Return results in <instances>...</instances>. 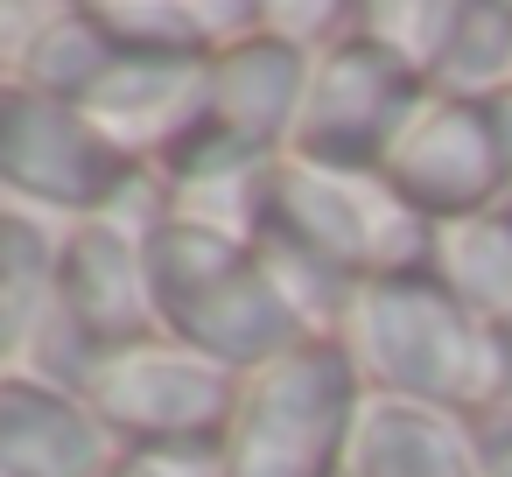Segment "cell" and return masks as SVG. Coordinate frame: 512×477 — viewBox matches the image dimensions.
Segmentation results:
<instances>
[{"mask_svg": "<svg viewBox=\"0 0 512 477\" xmlns=\"http://www.w3.org/2000/svg\"><path fill=\"white\" fill-rule=\"evenodd\" d=\"M435 274L484 323H512V197L435 232Z\"/></svg>", "mask_w": 512, "mask_h": 477, "instance_id": "cell-14", "label": "cell"}, {"mask_svg": "<svg viewBox=\"0 0 512 477\" xmlns=\"http://www.w3.org/2000/svg\"><path fill=\"white\" fill-rule=\"evenodd\" d=\"M456 15L463 0H372V8H358V36L372 50H386L400 71H414L421 85H435L442 57H449V36H456Z\"/></svg>", "mask_w": 512, "mask_h": 477, "instance_id": "cell-17", "label": "cell"}, {"mask_svg": "<svg viewBox=\"0 0 512 477\" xmlns=\"http://www.w3.org/2000/svg\"><path fill=\"white\" fill-rule=\"evenodd\" d=\"M337 344L351 351L365 393L442 407L456 421H470V414L505 400L498 330L484 316H470L435 267L365 281L351 316H344V330H337Z\"/></svg>", "mask_w": 512, "mask_h": 477, "instance_id": "cell-1", "label": "cell"}, {"mask_svg": "<svg viewBox=\"0 0 512 477\" xmlns=\"http://www.w3.org/2000/svg\"><path fill=\"white\" fill-rule=\"evenodd\" d=\"M57 232L36 211L0 204V372H15L57 309Z\"/></svg>", "mask_w": 512, "mask_h": 477, "instance_id": "cell-13", "label": "cell"}, {"mask_svg": "<svg viewBox=\"0 0 512 477\" xmlns=\"http://www.w3.org/2000/svg\"><path fill=\"white\" fill-rule=\"evenodd\" d=\"M379 183L421 225H463L512 197V99H449L428 92L400 127Z\"/></svg>", "mask_w": 512, "mask_h": 477, "instance_id": "cell-6", "label": "cell"}, {"mask_svg": "<svg viewBox=\"0 0 512 477\" xmlns=\"http://www.w3.org/2000/svg\"><path fill=\"white\" fill-rule=\"evenodd\" d=\"M106 477H218V456H120Z\"/></svg>", "mask_w": 512, "mask_h": 477, "instance_id": "cell-20", "label": "cell"}, {"mask_svg": "<svg viewBox=\"0 0 512 477\" xmlns=\"http://www.w3.org/2000/svg\"><path fill=\"white\" fill-rule=\"evenodd\" d=\"M134 169L141 162H127L78 106L0 78V197H15V211H50L71 225L106 218Z\"/></svg>", "mask_w": 512, "mask_h": 477, "instance_id": "cell-7", "label": "cell"}, {"mask_svg": "<svg viewBox=\"0 0 512 477\" xmlns=\"http://www.w3.org/2000/svg\"><path fill=\"white\" fill-rule=\"evenodd\" d=\"M204 92H211V57H134V50H113V64L78 99V113L127 162H148L155 169L190 134Z\"/></svg>", "mask_w": 512, "mask_h": 477, "instance_id": "cell-10", "label": "cell"}, {"mask_svg": "<svg viewBox=\"0 0 512 477\" xmlns=\"http://www.w3.org/2000/svg\"><path fill=\"white\" fill-rule=\"evenodd\" d=\"M253 225L288 232L295 246H309L358 288L435 267V225H421L379 176H330L309 162H274Z\"/></svg>", "mask_w": 512, "mask_h": 477, "instance_id": "cell-5", "label": "cell"}, {"mask_svg": "<svg viewBox=\"0 0 512 477\" xmlns=\"http://www.w3.org/2000/svg\"><path fill=\"white\" fill-rule=\"evenodd\" d=\"M421 99H428V85L351 29L309 71L288 162H309V169H330V176H379V162L393 155V141H400V127L414 120Z\"/></svg>", "mask_w": 512, "mask_h": 477, "instance_id": "cell-8", "label": "cell"}, {"mask_svg": "<svg viewBox=\"0 0 512 477\" xmlns=\"http://www.w3.org/2000/svg\"><path fill=\"white\" fill-rule=\"evenodd\" d=\"M498 330V358H505V400H512V323H491Z\"/></svg>", "mask_w": 512, "mask_h": 477, "instance_id": "cell-21", "label": "cell"}, {"mask_svg": "<svg viewBox=\"0 0 512 477\" xmlns=\"http://www.w3.org/2000/svg\"><path fill=\"white\" fill-rule=\"evenodd\" d=\"M344 477H477L470 456V421L414 400L365 393L358 435H351V470Z\"/></svg>", "mask_w": 512, "mask_h": 477, "instance_id": "cell-12", "label": "cell"}, {"mask_svg": "<svg viewBox=\"0 0 512 477\" xmlns=\"http://www.w3.org/2000/svg\"><path fill=\"white\" fill-rule=\"evenodd\" d=\"M57 316L99 358L162 337L155 330V302H148V274H141V239H127L106 218L71 225L64 246H57Z\"/></svg>", "mask_w": 512, "mask_h": 477, "instance_id": "cell-9", "label": "cell"}, {"mask_svg": "<svg viewBox=\"0 0 512 477\" xmlns=\"http://www.w3.org/2000/svg\"><path fill=\"white\" fill-rule=\"evenodd\" d=\"M120 442L106 421L29 372H0V477H106Z\"/></svg>", "mask_w": 512, "mask_h": 477, "instance_id": "cell-11", "label": "cell"}, {"mask_svg": "<svg viewBox=\"0 0 512 477\" xmlns=\"http://www.w3.org/2000/svg\"><path fill=\"white\" fill-rule=\"evenodd\" d=\"M141 274H148L155 330L190 344L197 358L239 372V379L274 365L281 351H295L309 337L239 232H218V225L169 211L141 239Z\"/></svg>", "mask_w": 512, "mask_h": 477, "instance_id": "cell-2", "label": "cell"}, {"mask_svg": "<svg viewBox=\"0 0 512 477\" xmlns=\"http://www.w3.org/2000/svg\"><path fill=\"white\" fill-rule=\"evenodd\" d=\"M92 22L106 29L113 50H134V57H211L190 0H99Z\"/></svg>", "mask_w": 512, "mask_h": 477, "instance_id": "cell-18", "label": "cell"}, {"mask_svg": "<svg viewBox=\"0 0 512 477\" xmlns=\"http://www.w3.org/2000/svg\"><path fill=\"white\" fill-rule=\"evenodd\" d=\"M365 414V379L337 337H302L239 379L218 477H344Z\"/></svg>", "mask_w": 512, "mask_h": 477, "instance_id": "cell-3", "label": "cell"}, {"mask_svg": "<svg viewBox=\"0 0 512 477\" xmlns=\"http://www.w3.org/2000/svg\"><path fill=\"white\" fill-rule=\"evenodd\" d=\"M428 92H449V99H512V8L463 0L449 57H442V71H435Z\"/></svg>", "mask_w": 512, "mask_h": 477, "instance_id": "cell-15", "label": "cell"}, {"mask_svg": "<svg viewBox=\"0 0 512 477\" xmlns=\"http://www.w3.org/2000/svg\"><path fill=\"white\" fill-rule=\"evenodd\" d=\"M106 64H113V43H106V29L92 22V8H57L15 78L36 85V92H50V99H64V106H78V99L99 85Z\"/></svg>", "mask_w": 512, "mask_h": 477, "instance_id": "cell-16", "label": "cell"}, {"mask_svg": "<svg viewBox=\"0 0 512 477\" xmlns=\"http://www.w3.org/2000/svg\"><path fill=\"white\" fill-rule=\"evenodd\" d=\"M85 407L106 421L120 456H218L239 407V372L197 358L176 337H148L99 358Z\"/></svg>", "mask_w": 512, "mask_h": 477, "instance_id": "cell-4", "label": "cell"}, {"mask_svg": "<svg viewBox=\"0 0 512 477\" xmlns=\"http://www.w3.org/2000/svg\"><path fill=\"white\" fill-rule=\"evenodd\" d=\"M470 456H477V477H512V400L470 414Z\"/></svg>", "mask_w": 512, "mask_h": 477, "instance_id": "cell-19", "label": "cell"}]
</instances>
